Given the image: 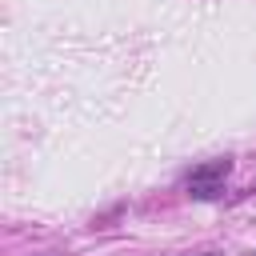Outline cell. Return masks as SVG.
Listing matches in <instances>:
<instances>
[{
    "label": "cell",
    "mask_w": 256,
    "mask_h": 256,
    "mask_svg": "<svg viewBox=\"0 0 256 256\" xmlns=\"http://www.w3.org/2000/svg\"><path fill=\"white\" fill-rule=\"evenodd\" d=\"M208 256H212V252H208Z\"/></svg>",
    "instance_id": "cell-2"
},
{
    "label": "cell",
    "mask_w": 256,
    "mask_h": 256,
    "mask_svg": "<svg viewBox=\"0 0 256 256\" xmlns=\"http://www.w3.org/2000/svg\"><path fill=\"white\" fill-rule=\"evenodd\" d=\"M228 172H232V160H228V156H220V160H208V164L192 168V176H188V196H192V200H212V196L224 188Z\"/></svg>",
    "instance_id": "cell-1"
}]
</instances>
